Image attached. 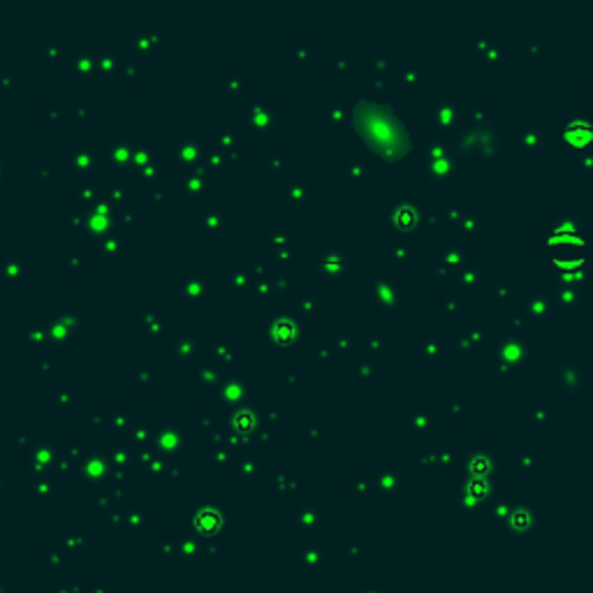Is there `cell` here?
I'll return each instance as SVG.
<instances>
[{
    "instance_id": "cell-4",
    "label": "cell",
    "mask_w": 593,
    "mask_h": 593,
    "mask_svg": "<svg viewBox=\"0 0 593 593\" xmlns=\"http://www.w3.org/2000/svg\"><path fill=\"white\" fill-rule=\"evenodd\" d=\"M373 294H375V299L382 301V303L399 301V290H396V285L392 283V280H378V283L373 285Z\"/></svg>"
},
{
    "instance_id": "cell-5",
    "label": "cell",
    "mask_w": 593,
    "mask_h": 593,
    "mask_svg": "<svg viewBox=\"0 0 593 593\" xmlns=\"http://www.w3.org/2000/svg\"><path fill=\"white\" fill-rule=\"evenodd\" d=\"M294 324L290 320H278L276 324H273V336H276V341L280 343H287L294 338Z\"/></svg>"
},
{
    "instance_id": "cell-3",
    "label": "cell",
    "mask_w": 593,
    "mask_h": 593,
    "mask_svg": "<svg viewBox=\"0 0 593 593\" xmlns=\"http://www.w3.org/2000/svg\"><path fill=\"white\" fill-rule=\"evenodd\" d=\"M417 218V207L413 202H399L392 211V220L396 223V227H410Z\"/></svg>"
},
{
    "instance_id": "cell-1",
    "label": "cell",
    "mask_w": 593,
    "mask_h": 593,
    "mask_svg": "<svg viewBox=\"0 0 593 593\" xmlns=\"http://www.w3.org/2000/svg\"><path fill=\"white\" fill-rule=\"evenodd\" d=\"M355 133L364 147L387 163L401 160L413 151V137L394 110L380 100H359L355 105Z\"/></svg>"
},
{
    "instance_id": "cell-2",
    "label": "cell",
    "mask_w": 593,
    "mask_h": 593,
    "mask_svg": "<svg viewBox=\"0 0 593 593\" xmlns=\"http://www.w3.org/2000/svg\"><path fill=\"white\" fill-rule=\"evenodd\" d=\"M317 269H320L324 276H329V278H336V276H341V273L348 269V257H345V253L343 250H338V248H329V250H324L322 255H320V262H317Z\"/></svg>"
}]
</instances>
